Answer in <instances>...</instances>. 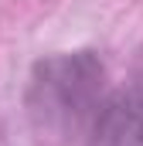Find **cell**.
Listing matches in <instances>:
<instances>
[{
  "label": "cell",
  "mask_w": 143,
  "mask_h": 146,
  "mask_svg": "<svg viewBox=\"0 0 143 146\" xmlns=\"http://www.w3.org/2000/svg\"><path fill=\"white\" fill-rule=\"evenodd\" d=\"M89 146H143V65L99 102Z\"/></svg>",
  "instance_id": "7a4b0ae2"
},
{
  "label": "cell",
  "mask_w": 143,
  "mask_h": 146,
  "mask_svg": "<svg viewBox=\"0 0 143 146\" xmlns=\"http://www.w3.org/2000/svg\"><path fill=\"white\" fill-rule=\"evenodd\" d=\"M106 68L92 51L55 54L34 65L31 75V112L44 129L75 133L102 102Z\"/></svg>",
  "instance_id": "6da1fadb"
}]
</instances>
